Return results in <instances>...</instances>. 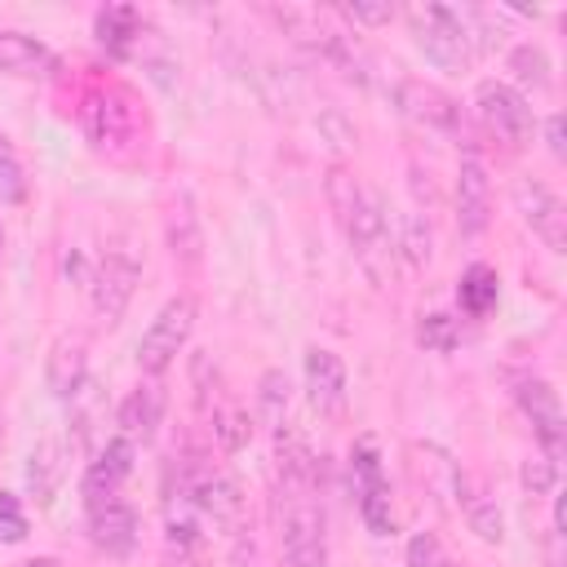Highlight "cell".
Here are the masks:
<instances>
[{"label":"cell","mask_w":567,"mask_h":567,"mask_svg":"<svg viewBox=\"0 0 567 567\" xmlns=\"http://www.w3.org/2000/svg\"><path fill=\"white\" fill-rule=\"evenodd\" d=\"M452 501L461 505V514H465V523H470V532L483 540V545H501L505 540V514H501V505L483 492V483L461 465L456 470V487H452Z\"/></svg>","instance_id":"20"},{"label":"cell","mask_w":567,"mask_h":567,"mask_svg":"<svg viewBox=\"0 0 567 567\" xmlns=\"http://www.w3.org/2000/svg\"><path fill=\"white\" fill-rule=\"evenodd\" d=\"M190 390H195L199 416H208V412L226 399V381H221V368H217L213 350H195V354H190Z\"/></svg>","instance_id":"30"},{"label":"cell","mask_w":567,"mask_h":567,"mask_svg":"<svg viewBox=\"0 0 567 567\" xmlns=\"http://www.w3.org/2000/svg\"><path fill=\"white\" fill-rule=\"evenodd\" d=\"M164 244H168V252H173V261L182 270H199V261H204V226H199L190 190H173L164 199Z\"/></svg>","instance_id":"17"},{"label":"cell","mask_w":567,"mask_h":567,"mask_svg":"<svg viewBox=\"0 0 567 567\" xmlns=\"http://www.w3.org/2000/svg\"><path fill=\"white\" fill-rule=\"evenodd\" d=\"M89 505V540L111 554V558H124L133 554L137 545V509L115 492V496H97V501H84Z\"/></svg>","instance_id":"13"},{"label":"cell","mask_w":567,"mask_h":567,"mask_svg":"<svg viewBox=\"0 0 567 567\" xmlns=\"http://www.w3.org/2000/svg\"><path fill=\"white\" fill-rule=\"evenodd\" d=\"M518 483L527 496H549L554 483H558V461H549L545 452H532L523 465H518Z\"/></svg>","instance_id":"33"},{"label":"cell","mask_w":567,"mask_h":567,"mask_svg":"<svg viewBox=\"0 0 567 567\" xmlns=\"http://www.w3.org/2000/svg\"><path fill=\"white\" fill-rule=\"evenodd\" d=\"M279 549L288 567H328V518L319 487L279 483Z\"/></svg>","instance_id":"2"},{"label":"cell","mask_w":567,"mask_h":567,"mask_svg":"<svg viewBox=\"0 0 567 567\" xmlns=\"http://www.w3.org/2000/svg\"><path fill=\"white\" fill-rule=\"evenodd\" d=\"M80 128L97 151L120 155L124 146H133V97L115 84L89 89L80 102Z\"/></svg>","instance_id":"7"},{"label":"cell","mask_w":567,"mask_h":567,"mask_svg":"<svg viewBox=\"0 0 567 567\" xmlns=\"http://www.w3.org/2000/svg\"><path fill=\"white\" fill-rule=\"evenodd\" d=\"M22 567H58V558H49V554H35V558H27Z\"/></svg>","instance_id":"42"},{"label":"cell","mask_w":567,"mask_h":567,"mask_svg":"<svg viewBox=\"0 0 567 567\" xmlns=\"http://www.w3.org/2000/svg\"><path fill=\"white\" fill-rule=\"evenodd\" d=\"M514 399H518L523 416L532 421L540 452H545L549 461H558V456H563V447H567V425H563L558 390H554L545 377H518V381H514Z\"/></svg>","instance_id":"10"},{"label":"cell","mask_w":567,"mask_h":567,"mask_svg":"<svg viewBox=\"0 0 567 567\" xmlns=\"http://www.w3.org/2000/svg\"><path fill=\"white\" fill-rule=\"evenodd\" d=\"M545 146H549V155H554V159H563V155H567V142H563V115H558V111L545 120Z\"/></svg>","instance_id":"38"},{"label":"cell","mask_w":567,"mask_h":567,"mask_svg":"<svg viewBox=\"0 0 567 567\" xmlns=\"http://www.w3.org/2000/svg\"><path fill=\"white\" fill-rule=\"evenodd\" d=\"M456 470H461V461H456L452 452H443L439 443H425V439L408 443V474L416 478L421 492H430L434 505H447V501H452Z\"/></svg>","instance_id":"19"},{"label":"cell","mask_w":567,"mask_h":567,"mask_svg":"<svg viewBox=\"0 0 567 567\" xmlns=\"http://www.w3.org/2000/svg\"><path fill=\"white\" fill-rule=\"evenodd\" d=\"M456 341H461V328H456V319H452L447 310H430V315L416 319V346H421V350H430V354H452Z\"/></svg>","instance_id":"31"},{"label":"cell","mask_w":567,"mask_h":567,"mask_svg":"<svg viewBox=\"0 0 567 567\" xmlns=\"http://www.w3.org/2000/svg\"><path fill=\"white\" fill-rule=\"evenodd\" d=\"M390 244H394V257H399L403 266H412V270L430 266V257H434V230H430V217L416 213V208L399 213V217L390 221Z\"/></svg>","instance_id":"23"},{"label":"cell","mask_w":567,"mask_h":567,"mask_svg":"<svg viewBox=\"0 0 567 567\" xmlns=\"http://www.w3.org/2000/svg\"><path fill=\"white\" fill-rule=\"evenodd\" d=\"M71 456H75V443H71L66 434H44V439L27 452L22 478H27V496H31L35 505H49V501L62 492V483H66V474H71Z\"/></svg>","instance_id":"11"},{"label":"cell","mask_w":567,"mask_h":567,"mask_svg":"<svg viewBox=\"0 0 567 567\" xmlns=\"http://www.w3.org/2000/svg\"><path fill=\"white\" fill-rule=\"evenodd\" d=\"M474 111H478V124L505 142L509 151L527 146L532 133H536V115H532V102L527 93H518L509 80H478L474 84Z\"/></svg>","instance_id":"5"},{"label":"cell","mask_w":567,"mask_h":567,"mask_svg":"<svg viewBox=\"0 0 567 567\" xmlns=\"http://www.w3.org/2000/svg\"><path fill=\"white\" fill-rule=\"evenodd\" d=\"M403 567H456V558L443 549V540L434 532H412L408 549H403Z\"/></svg>","instance_id":"32"},{"label":"cell","mask_w":567,"mask_h":567,"mask_svg":"<svg viewBox=\"0 0 567 567\" xmlns=\"http://www.w3.org/2000/svg\"><path fill=\"white\" fill-rule=\"evenodd\" d=\"M509 195H514V208H518L523 226H527L549 252H563V248H567V208H563L558 190H549L540 177H514Z\"/></svg>","instance_id":"8"},{"label":"cell","mask_w":567,"mask_h":567,"mask_svg":"<svg viewBox=\"0 0 567 567\" xmlns=\"http://www.w3.org/2000/svg\"><path fill=\"white\" fill-rule=\"evenodd\" d=\"M545 567H563V532L558 527L545 532Z\"/></svg>","instance_id":"39"},{"label":"cell","mask_w":567,"mask_h":567,"mask_svg":"<svg viewBox=\"0 0 567 567\" xmlns=\"http://www.w3.org/2000/svg\"><path fill=\"white\" fill-rule=\"evenodd\" d=\"M394 106L408 124H416L425 133H456L461 128V102L447 89L430 84V80H412V75L399 80L394 84Z\"/></svg>","instance_id":"9"},{"label":"cell","mask_w":567,"mask_h":567,"mask_svg":"<svg viewBox=\"0 0 567 567\" xmlns=\"http://www.w3.org/2000/svg\"><path fill=\"white\" fill-rule=\"evenodd\" d=\"M133 456H137V443H128L124 434H111L97 443L93 461L84 465V478H80V492L84 501H97V496H115L120 483L133 474Z\"/></svg>","instance_id":"18"},{"label":"cell","mask_w":567,"mask_h":567,"mask_svg":"<svg viewBox=\"0 0 567 567\" xmlns=\"http://www.w3.org/2000/svg\"><path fill=\"white\" fill-rule=\"evenodd\" d=\"M62 266H66V279H80V284H89V270H84V257H80L75 248L66 252V261H62Z\"/></svg>","instance_id":"40"},{"label":"cell","mask_w":567,"mask_h":567,"mask_svg":"<svg viewBox=\"0 0 567 567\" xmlns=\"http://www.w3.org/2000/svg\"><path fill=\"white\" fill-rule=\"evenodd\" d=\"M190 332H195V297H190V292H177V297H168V301L159 306V315L146 323L142 341H137V368H142L146 377H164V372L177 363V354L186 350Z\"/></svg>","instance_id":"4"},{"label":"cell","mask_w":567,"mask_h":567,"mask_svg":"<svg viewBox=\"0 0 567 567\" xmlns=\"http://www.w3.org/2000/svg\"><path fill=\"white\" fill-rule=\"evenodd\" d=\"M44 385L53 399L71 403L89 385V341L80 332H58L44 354Z\"/></svg>","instance_id":"16"},{"label":"cell","mask_w":567,"mask_h":567,"mask_svg":"<svg viewBox=\"0 0 567 567\" xmlns=\"http://www.w3.org/2000/svg\"><path fill=\"white\" fill-rule=\"evenodd\" d=\"M377 478H385V470H381V447H377V439H354V447H350V483L354 487H363V483H377Z\"/></svg>","instance_id":"34"},{"label":"cell","mask_w":567,"mask_h":567,"mask_svg":"<svg viewBox=\"0 0 567 567\" xmlns=\"http://www.w3.org/2000/svg\"><path fill=\"white\" fill-rule=\"evenodd\" d=\"M323 195H328V208H332L354 261L368 270V279L377 288H390L394 275H399V257H394V244H390V217L381 208V195L346 164L328 168Z\"/></svg>","instance_id":"1"},{"label":"cell","mask_w":567,"mask_h":567,"mask_svg":"<svg viewBox=\"0 0 567 567\" xmlns=\"http://www.w3.org/2000/svg\"><path fill=\"white\" fill-rule=\"evenodd\" d=\"M204 421H208V430H213V439H217L221 452H239L252 439V412L244 403H235V399H221Z\"/></svg>","instance_id":"27"},{"label":"cell","mask_w":567,"mask_h":567,"mask_svg":"<svg viewBox=\"0 0 567 567\" xmlns=\"http://www.w3.org/2000/svg\"><path fill=\"white\" fill-rule=\"evenodd\" d=\"M403 18H408V31H412L416 49L425 53V62H434L439 71H452V75L474 66V49H470L461 9L425 0V4H408Z\"/></svg>","instance_id":"3"},{"label":"cell","mask_w":567,"mask_h":567,"mask_svg":"<svg viewBox=\"0 0 567 567\" xmlns=\"http://www.w3.org/2000/svg\"><path fill=\"white\" fill-rule=\"evenodd\" d=\"M492 221V177L478 155H461L456 164V230L461 239L483 235Z\"/></svg>","instance_id":"12"},{"label":"cell","mask_w":567,"mask_h":567,"mask_svg":"<svg viewBox=\"0 0 567 567\" xmlns=\"http://www.w3.org/2000/svg\"><path fill=\"white\" fill-rule=\"evenodd\" d=\"M164 567H199V558H195V554H173V549H168Z\"/></svg>","instance_id":"41"},{"label":"cell","mask_w":567,"mask_h":567,"mask_svg":"<svg viewBox=\"0 0 567 567\" xmlns=\"http://www.w3.org/2000/svg\"><path fill=\"white\" fill-rule=\"evenodd\" d=\"M354 509H359V518H363V527L372 536H394V501H390V483L385 478L354 487Z\"/></svg>","instance_id":"29"},{"label":"cell","mask_w":567,"mask_h":567,"mask_svg":"<svg viewBox=\"0 0 567 567\" xmlns=\"http://www.w3.org/2000/svg\"><path fill=\"white\" fill-rule=\"evenodd\" d=\"M164 412H168V390L159 377H146L142 385H133L120 408H115V425L128 443H151L164 425Z\"/></svg>","instance_id":"15"},{"label":"cell","mask_w":567,"mask_h":567,"mask_svg":"<svg viewBox=\"0 0 567 567\" xmlns=\"http://www.w3.org/2000/svg\"><path fill=\"white\" fill-rule=\"evenodd\" d=\"M509 71H514V89L523 93V89H549L554 84V62H549V53H545V44H536V40H523V44H514L509 49Z\"/></svg>","instance_id":"28"},{"label":"cell","mask_w":567,"mask_h":567,"mask_svg":"<svg viewBox=\"0 0 567 567\" xmlns=\"http://www.w3.org/2000/svg\"><path fill=\"white\" fill-rule=\"evenodd\" d=\"M27 199V173L13 155V146L0 137V204H22Z\"/></svg>","instance_id":"35"},{"label":"cell","mask_w":567,"mask_h":567,"mask_svg":"<svg viewBox=\"0 0 567 567\" xmlns=\"http://www.w3.org/2000/svg\"><path fill=\"white\" fill-rule=\"evenodd\" d=\"M0 252H4V221H0Z\"/></svg>","instance_id":"43"},{"label":"cell","mask_w":567,"mask_h":567,"mask_svg":"<svg viewBox=\"0 0 567 567\" xmlns=\"http://www.w3.org/2000/svg\"><path fill=\"white\" fill-rule=\"evenodd\" d=\"M301 372H306V399L319 416H341L346 412V363L337 350L328 346H310L306 359H301Z\"/></svg>","instance_id":"14"},{"label":"cell","mask_w":567,"mask_h":567,"mask_svg":"<svg viewBox=\"0 0 567 567\" xmlns=\"http://www.w3.org/2000/svg\"><path fill=\"white\" fill-rule=\"evenodd\" d=\"M337 13L354 27H385V22H394L399 9L390 0H350V4H337Z\"/></svg>","instance_id":"36"},{"label":"cell","mask_w":567,"mask_h":567,"mask_svg":"<svg viewBox=\"0 0 567 567\" xmlns=\"http://www.w3.org/2000/svg\"><path fill=\"white\" fill-rule=\"evenodd\" d=\"M0 71L18 80H49L58 71V53L27 31H0Z\"/></svg>","instance_id":"21"},{"label":"cell","mask_w":567,"mask_h":567,"mask_svg":"<svg viewBox=\"0 0 567 567\" xmlns=\"http://www.w3.org/2000/svg\"><path fill=\"white\" fill-rule=\"evenodd\" d=\"M288 403H292V381L284 368H266L261 381H257V394H252V416L270 430H279L288 421Z\"/></svg>","instance_id":"26"},{"label":"cell","mask_w":567,"mask_h":567,"mask_svg":"<svg viewBox=\"0 0 567 567\" xmlns=\"http://www.w3.org/2000/svg\"><path fill=\"white\" fill-rule=\"evenodd\" d=\"M496 297H501V275H496L487 261L465 266V275H461V284H456V301H461V310H465L470 319H483V315L496 310Z\"/></svg>","instance_id":"25"},{"label":"cell","mask_w":567,"mask_h":567,"mask_svg":"<svg viewBox=\"0 0 567 567\" xmlns=\"http://www.w3.org/2000/svg\"><path fill=\"white\" fill-rule=\"evenodd\" d=\"M137 284H142V261H137L128 248H106V252L93 261L89 284H84L97 323H106V328L120 323L124 310H128V301H133V292H137Z\"/></svg>","instance_id":"6"},{"label":"cell","mask_w":567,"mask_h":567,"mask_svg":"<svg viewBox=\"0 0 567 567\" xmlns=\"http://www.w3.org/2000/svg\"><path fill=\"white\" fill-rule=\"evenodd\" d=\"M275 474H279V483L319 487V456H315L310 439H306L292 421H284V425L275 430Z\"/></svg>","instance_id":"22"},{"label":"cell","mask_w":567,"mask_h":567,"mask_svg":"<svg viewBox=\"0 0 567 567\" xmlns=\"http://www.w3.org/2000/svg\"><path fill=\"white\" fill-rule=\"evenodd\" d=\"M27 540V509L13 492H0V545Z\"/></svg>","instance_id":"37"},{"label":"cell","mask_w":567,"mask_h":567,"mask_svg":"<svg viewBox=\"0 0 567 567\" xmlns=\"http://www.w3.org/2000/svg\"><path fill=\"white\" fill-rule=\"evenodd\" d=\"M93 35H97V44L102 49H111V53H133V44L142 40V13L133 9V4H106V9H97V18H93Z\"/></svg>","instance_id":"24"}]
</instances>
